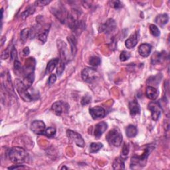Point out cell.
Listing matches in <instances>:
<instances>
[{"instance_id": "44dd1931", "label": "cell", "mask_w": 170, "mask_h": 170, "mask_svg": "<svg viewBox=\"0 0 170 170\" xmlns=\"http://www.w3.org/2000/svg\"><path fill=\"white\" fill-rule=\"evenodd\" d=\"M126 134L128 138H134L138 134V129L135 126L129 125L126 129Z\"/></svg>"}, {"instance_id": "ac0fdd59", "label": "cell", "mask_w": 170, "mask_h": 170, "mask_svg": "<svg viewBox=\"0 0 170 170\" xmlns=\"http://www.w3.org/2000/svg\"><path fill=\"white\" fill-rule=\"evenodd\" d=\"M68 41L69 42L70 44V48H71V51L72 55V56H75L77 52V41L74 35H71L67 37Z\"/></svg>"}, {"instance_id": "2e32d148", "label": "cell", "mask_w": 170, "mask_h": 170, "mask_svg": "<svg viewBox=\"0 0 170 170\" xmlns=\"http://www.w3.org/2000/svg\"><path fill=\"white\" fill-rule=\"evenodd\" d=\"M129 110L130 114L132 116H135L140 114V107L136 100L130 101L129 103Z\"/></svg>"}, {"instance_id": "4316f807", "label": "cell", "mask_w": 170, "mask_h": 170, "mask_svg": "<svg viewBox=\"0 0 170 170\" xmlns=\"http://www.w3.org/2000/svg\"><path fill=\"white\" fill-rule=\"evenodd\" d=\"M89 63L90 65H92L93 66H98L101 63V59L100 57H98V56H93L90 58Z\"/></svg>"}, {"instance_id": "d6986e66", "label": "cell", "mask_w": 170, "mask_h": 170, "mask_svg": "<svg viewBox=\"0 0 170 170\" xmlns=\"http://www.w3.org/2000/svg\"><path fill=\"white\" fill-rule=\"evenodd\" d=\"M169 21V16L167 14H160L157 15L156 19L155 22L156 24L161 27H163L166 25Z\"/></svg>"}, {"instance_id": "5b68a950", "label": "cell", "mask_w": 170, "mask_h": 170, "mask_svg": "<svg viewBox=\"0 0 170 170\" xmlns=\"http://www.w3.org/2000/svg\"><path fill=\"white\" fill-rule=\"evenodd\" d=\"M81 76L85 82H91L99 77V73L92 68H85L82 71Z\"/></svg>"}, {"instance_id": "52a82bcc", "label": "cell", "mask_w": 170, "mask_h": 170, "mask_svg": "<svg viewBox=\"0 0 170 170\" xmlns=\"http://www.w3.org/2000/svg\"><path fill=\"white\" fill-rule=\"evenodd\" d=\"M148 109L151 112V118L153 119V120L157 121L158 119H159L162 112L161 107L159 103L156 101L151 102V103H150L148 104Z\"/></svg>"}, {"instance_id": "277c9868", "label": "cell", "mask_w": 170, "mask_h": 170, "mask_svg": "<svg viewBox=\"0 0 170 170\" xmlns=\"http://www.w3.org/2000/svg\"><path fill=\"white\" fill-rule=\"evenodd\" d=\"M106 140L110 145L119 147L122 143L123 137L120 130L118 128H114L107 134Z\"/></svg>"}, {"instance_id": "ffe728a7", "label": "cell", "mask_w": 170, "mask_h": 170, "mask_svg": "<svg viewBox=\"0 0 170 170\" xmlns=\"http://www.w3.org/2000/svg\"><path fill=\"white\" fill-rule=\"evenodd\" d=\"M59 63V59L58 58H55L49 61L47 65L46 70H45V74L47 75L49 74V73L51 72L55 69V67L57 66Z\"/></svg>"}, {"instance_id": "7a4b0ae2", "label": "cell", "mask_w": 170, "mask_h": 170, "mask_svg": "<svg viewBox=\"0 0 170 170\" xmlns=\"http://www.w3.org/2000/svg\"><path fill=\"white\" fill-rule=\"evenodd\" d=\"M154 149L153 146H148L144 150V152H143L141 155H134L132 157L131 163H130V168L131 169H137L140 167H143L146 163L147 159L149 156L150 154Z\"/></svg>"}, {"instance_id": "e0dca14e", "label": "cell", "mask_w": 170, "mask_h": 170, "mask_svg": "<svg viewBox=\"0 0 170 170\" xmlns=\"http://www.w3.org/2000/svg\"><path fill=\"white\" fill-rule=\"evenodd\" d=\"M146 94L147 96V97H148L149 99L152 100H155L157 98L159 93H158L157 90L155 87L149 86L146 88Z\"/></svg>"}, {"instance_id": "4dcf8cb0", "label": "cell", "mask_w": 170, "mask_h": 170, "mask_svg": "<svg viewBox=\"0 0 170 170\" xmlns=\"http://www.w3.org/2000/svg\"><path fill=\"white\" fill-rule=\"evenodd\" d=\"M150 31L151 35L154 37H159L160 35V31L158 29V27L157 26H156L155 25H150Z\"/></svg>"}, {"instance_id": "30bf717a", "label": "cell", "mask_w": 170, "mask_h": 170, "mask_svg": "<svg viewBox=\"0 0 170 170\" xmlns=\"http://www.w3.org/2000/svg\"><path fill=\"white\" fill-rule=\"evenodd\" d=\"M90 114L93 119H99L104 118L106 116V110L104 108L97 106L93 108H90L89 109Z\"/></svg>"}, {"instance_id": "8fae6325", "label": "cell", "mask_w": 170, "mask_h": 170, "mask_svg": "<svg viewBox=\"0 0 170 170\" xmlns=\"http://www.w3.org/2000/svg\"><path fill=\"white\" fill-rule=\"evenodd\" d=\"M116 23L112 19H109L106 21L105 24H104L101 27V31L106 33H110L114 31L116 29Z\"/></svg>"}, {"instance_id": "f1b7e54d", "label": "cell", "mask_w": 170, "mask_h": 170, "mask_svg": "<svg viewBox=\"0 0 170 170\" xmlns=\"http://www.w3.org/2000/svg\"><path fill=\"white\" fill-rule=\"evenodd\" d=\"M30 35V31L29 29H23L21 32V41L25 43L27 41V39H28Z\"/></svg>"}, {"instance_id": "7402d4cb", "label": "cell", "mask_w": 170, "mask_h": 170, "mask_svg": "<svg viewBox=\"0 0 170 170\" xmlns=\"http://www.w3.org/2000/svg\"><path fill=\"white\" fill-rule=\"evenodd\" d=\"M113 168L114 169H124V159L122 157L116 158L113 162Z\"/></svg>"}, {"instance_id": "836d02e7", "label": "cell", "mask_w": 170, "mask_h": 170, "mask_svg": "<svg viewBox=\"0 0 170 170\" xmlns=\"http://www.w3.org/2000/svg\"><path fill=\"white\" fill-rule=\"evenodd\" d=\"M128 153H129L128 145H127L126 144H124L122 151V157L123 158V159H126L128 155Z\"/></svg>"}, {"instance_id": "60d3db41", "label": "cell", "mask_w": 170, "mask_h": 170, "mask_svg": "<svg viewBox=\"0 0 170 170\" xmlns=\"http://www.w3.org/2000/svg\"><path fill=\"white\" fill-rule=\"evenodd\" d=\"M19 168H25L24 166H21L20 164H18V165H16V166H12V167H9L8 169H19Z\"/></svg>"}, {"instance_id": "f546056e", "label": "cell", "mask_w": 170, "mask_h": 170, "mask_svg": "<svg viewBox=\"0 0 170 170\" xmlns=\"http://www.w3.org/2000/svg\"><path fill=\"white\" fill-rule=\"evenodd\" d=\"M14 69L16 71L17 73H19V74L24 75V69L20 63V62L18 60L15 61L14 62Z\"/></svg>"}, {"instance_id": "d4e9b609", "label": "cell", "mask_w": 170, "mask_h": 170, "mask_svg": "<svg viewBox=\"0 0 170 170\" xmlns=\"http://www.w3.org/2000/svg\"><path fill=\"white\" fill-rule=\"evenodd\" d=\"M103 147V144L102 143H91L90 146V152L92 153V154L98 152Z\"/></svg>"}, {"instance_id": "9c48e42d", "label": "cell", "mask_w": 170, "mask_h": 170, "mask_svg": "<svg viewBox=\"0 0 170 170\" xmlns=\"http://www.w3.org/2000/svg\"><path fill=\"white\" fill-rule=\"evenodd\" d=\"M52 110L55 114L57 116H61L63 113L67 112L69 110V106L62 101H57L52 105Z\"/></svg>"}, {"instance_id": "74e56055", "label": "cell", "mask_w": 170, "mask_h": 170, "mask_svg": "<svg viewBox=\"0 0 170 170\" xmlns=\"http://www.w3.org/2000/svg\"><path fill=\"white\" fill-rule=\"evenodd\" d=\"M56 76L55 74H51L49 78L48 84L49 85H52L56 82Z\"/></svg>"}, {"instance_id": "ba28073f", "label": "cell", "mask_w": 170, "mask_h": 170, "mask_svg": "<svg viewBox=\"0 0 170 170\" xmlns=\"http://www.w3.org/2000/svg\"><path fill=\"white\" fill-rule=\"evenodd\" d=\"M31 131L38 135H43L45 130H46V126L45 124L42 120H34L31 124Z\"/></svg>"}, {"instance_id": "603a6c76", "label": "cell", "mask_w": 170, "mask_h": 170, "mask_svg": "<svg viewBox=\"0 0 170 170\" xmlns=\"http://www.w3.org/2000/svg\"><path fill=\"white\" fill-rule=\"evenodd\" d=\"M164 58V55L162 53H156L155 55H153L151 58V62L153 64H157V63H160L162 61H163Z\"/></svg>"}, {"instance_id": "83f0119b", "label": "cell", "mask_w": 170, "mask_h": 170, "mask_svg": "<svg viewBox=\"0 0 170 170\" xmlns=\"http://www.w3.org/2000/svg\"><path fill=\"white\" fill-rule=\"evenodd\" d=\"M56 134V129L53 127H49L47 128L43 134L45 136L48 138H53Z\"/></svg>"}, {"instance_id": "ab89813d", "label": "cell", "mask_w": 170, "mask_h": 170, "mask_svg": "<svg viewBox=\"0 0 170 170\" xmlns=\"http://www.w3.org/2000/svg\"><path fill=\"white\" fill-rule=\"evenodd\" d=\"M29 53H30V50H29V47H25L24 49V50H23V53H24L25 56H27L29 54Z\"/></svg>"}, {"instance_id": "d590c367", "label": "cell", "mask_w": 170, "mask_h": 170, "mask_svg": "<svg viewBox=\"0 0 170 170\" xmlns=\"http://www.w3.org/2000/svg\"><path fill=\"white\" fill-rule=\"evenodd\" d=\"M91 102V97L89 96H84L81 100V104L82 106L87 105Z\"/></svg>"}, {"instance_id": "7c38bea8", "label": "cell", "mask_w": 170, "mask_h": 170, "mask_svg": "<svg viewBox=\"0 0 170 170\" xmlns=\"http://www.w3.org/2000/svg\"><path fill=\"white\" fill-rule=\"evenodd\" d=\"M140 34L139 32H135L132 35L130 36L125 42V45L128 49H132L136 46L139 41Z\"/></svg>"}, {"instance_id": "8d00e7d4", "label": "cell", "mask_w": 170, "mask_h": 170, "mask_svg": "<svg viewBox=\"0 0 170 170\" xmlns=\"http://www.w3.org/2000/svg\"><path fill=\"white\" fill-rule=\"evenodd\" d=\"M51 1H47V0H40V1H36L35 2V5H37V6H45L47 4L50 3Z\"/></svg>"}, {"instance_id": "6da1fadb", "label": "cell", "mask_w": 170, "mask_h": 170, "mask_svg": "<svg viewBox=\"0 0 170 170\" xmlns=\"http://www.w3.org/2000/svg\"><path fill=\"white\" fill-rule=\"evenodd\" d=\"M17 90L21 98L25 102H31L37 100L39 98L38 90L31 87H27L22 83L21 81L17 82Z\"/></svg>"}, {"instance_id": "3957f363", "label": "cell", "mask_w": 170, "mask_h": 170, "mask_svg": "<svg viewBox=\"0 0 170 170\" xmlns=\"http://www.w3.org/2000/svg\"><path fill=\"white\" fill-rule=\"evenodd\" d=\"M8 156L11 162L15 164H21L26 161L27 154L20 147H14L9 150Z\"/></svg>"}, {"instance_id": "8992f818", "label": "cell", "mask_w": 170, "mask_h": 170, "mask_svg": "<svg viewBox=\"0 0 170 170\" xmlns=\"http://www.w3.org/2000/svg\"><path fill=\"white\" fill-rule=\"evenodd\" d=\"M66 135L71 141L75 143L77 146L81 147V148H84L85 145L84 140L78 133L72 131V130H68L66 131Z\"/></svg>"}, {"instance_id": "4fadbf2b", "label": "cell", "mask_w": 170, "mask_h": 170, "mask_svg": "<svg viewBox=\"0 0 170 170\" xmlns=\"http://www.w3.org/2000/svg\"><path fill=\"white\" fill-rule=\"evenodd\" d=\"M58 47L59 50L61 58L62 59L61 61H63L64 63L66 61H68V60H69V57H68V56H69V53H68L67 46L66 43L62 41H59Z\"/></svg>"}, {"instance_id": "b9f144b4", "label": "cell", "mask_w": 170, "mask_h": 170, "mask_svg": "<svg viewBox=\"0 0 170 170\" xmlns=\"http://www.w3.org/2000/svg\"><path fill=\"white\" fill-rule=\"evenodd\" d=\"M62 169H68V168L66 167H62Z\"/></svg>"}, {"instance_id": "1f68e13d", "label": "cell", "mask_w": 170, "mask_h": 170, "mask_svg": "<svg viewBox=\"0 0 170 170\" xmlns=\"http://www.w3.org/2000/svg\"><path fill=\"white\" fill-rule=\"evenodd\" d=\"M65 63L63 61H59V63L58 64L57 68H56V74H57L58 76H61L62 74H63V72H64L65 70Z\"/></svg>"}, {"instance_id": "f35d334b", "label": "cell", "mask_w": 170, "mask_h": 170, "mask_svg": "<svg viewBox=\"0 0 170 170\" xmlns=\"http://www.w3.org/2000/svg\"><path fill=\"white\" fill-rule=\"evenodd\" d=\"M10 56H11V60L15 59V61L17 60V51L15 49V47L13 46L12 49L11 50V53H10Z\"/></svg>"}, {"instance_id": "9a60e30c", "label": "cell", "mask_w": 170, "mask_h": 170, "mask_svg": "<svg viewBox=\"0 0 170 170\" xmlns=\"http://www.w3.org/2000/svg\"><path fill=\"white\" fill-rule=\"evenodd\" d=\"M151 45L148 43L140 45L138 47V53L142 57H148L151 52Z\"/></svg>"}, {"instance_id": "e575fe53", "label": "cell", "mask_w": 170, "mask_h": 170, "mask_svg": "<svg viewBox=\"0 0 170 170\" xmlns=\"http://www.w3.org/2000/svg\"><path fill=\"white\" fill-rule=\"evenodd\" d=\"M109 3L110 6L114 9H119L122 7V4L120 1H110Z\"/></svg>"}, {"instance_id": "5bb4252c", "label": "cell", "mask_w": 170, "mask_h": 170, "mask_svg": "<svg viewBox=\"0 0 170 170\" xmlns=\"http://www.w3.org/2000/svg\"><path fill=\"white\" fill-rule=\"evenodd\" d=\"M108 128V124L104 122H102L96 124L95 126L94 130V136L96 139H99L101 135L106 131Z\"/></svg>"}, {"instance_id": "d6a6232c", "label": "cell", "mask_w": 170, "mask_h": 170, "mask_svg": "<svg viewBox=\"0 0 170 170\" xmlns=\"http://www.w3.org/2000/svg\"><path fill=\"white\" fill-rule=\"evenodd\" d=\"M130 56H131V55H130V53L126 51H122L120 55V60L122 62H124L128 60Z\"/></svg>"}, {"instance_id": "cb8c5ba5", "label": "cell", "mask_w": 170, "mask_h": 170, "mask_svg": "<svg viewBox=\"0 0 170 170\" xmlns=\"http://www.w3.org/2000/svg\"><path fill=\"white\" fill-rule=\"evenodd\" d=\"M35 8L34 7L33 5H31V6H29L21 14V18L23 19H25L26 18H27V17H29V15L33 14L34 12H35Z\"/></svg>"}, {"instance_id": "484cf974", "label": "cell", "mask_w": 170, "mask_h": 170, "mask_svg": "<svg viewBox=\"0 0 170 170\" xmlns=\"http://www.w3.org/2000/svg\"><path fill=\"white\" fill-rule=\"evenodd\" d=\"M48 33H49V30H44L41 33H38L37 37L39 39V40L43 44H44L45 42L47 41V36H48Z\"/></svg>"}]
</instances>
